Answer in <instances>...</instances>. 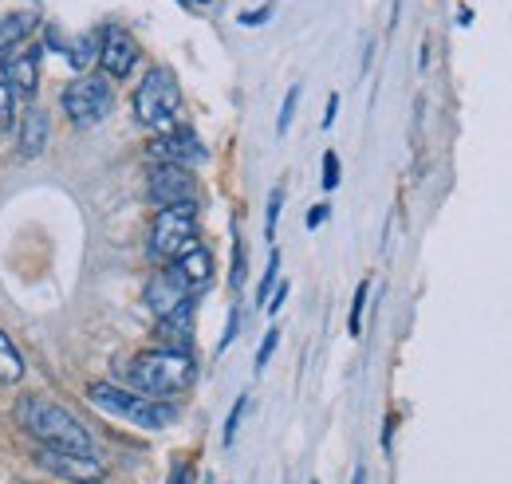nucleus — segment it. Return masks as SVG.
Masks as SVG:
<instances>
[{"instance_id": "f257e3e1", "label": "nucleus", "mask_w": 512, "mask_h": 484, "mask_svg": "<svg viewBox=\"0 0 512 484\" xmlns=\"http://www.w3.org/2000/svg\"><path fill=\"white\" fill-rule=\"evenodd\" d=\"M16 422L24 425L36 445L48 449H71V453H95V441L87 433V425L75 414H67L60 402L40 398V394H20L16 398Z\"/></svg>"}, {"instance_id": "f03ea898", "label": "nucleus", "mask_w": 512, "mask_h": 484, "mask_svg": "<svg viewBox=\"0 0 512 484\" xmlns=\"http://www.w3.org/2000/svg\"><path fill=\"white\" fill-rule=\"evenodd\" d=\"M130 386L154 402H170L178 394H186L193 382H197V363L186 351H166V347H154V351H142L127 363Z\"/></svg>"}, {"instance_id": "7ed1b4c3", "label": "nucleus", "mask_w": 512, "mask_h": 484, "mask_svg": "<svg viewBox=\"0 0 512 484\" xmlns=\"http://www.w3.org/2000/svg\"><path fill=\"white\" fill-rule=\"evenodd\" d=\"M87 402H91L95 410L119 418V422L150 429V433L174 425V418H178V410H174L170 402H154V398H146V394H138V390L115 386V382H91V386H87Z\"/></svg>"}, {"instance_id": "20e7f679", "label": "nucleus", "mask_w": 512, "mask_h": 484, "mask_svg": "<svg viewBox=\"0 0 512 484\" xmlns=\"http://www.w3.org/2000/svg\"><path fill=\"white\" fill-rule=\"evenodd\" d=\"M182 111V87H178V75L170 67H150L134 91V119L142 126H150L154 134H166L174 130Z\"/></svg>"}, {"instance_id": "39448f33", "label": "nucleus", "mask_w": 512, "mask_h": 484, "mask_svg": "<svg viewBox=\"0 0 512 484\" xmlns=\"http://www.w3.org/2000/svg\"><path fill=\"white\" fill-rule=\"evenodd\" d=\"M60 107H64V115L71 119V126L91 130V126H99V122L111 115L115 91H111V83L103 75H79V79H71L64 87Z\"/></svg>"}, {"instance_id": "423d86ee", "label": "nucleus", "mask_w": 512, "mask_h": 484, "mask_svg": "<svg viewBox=\"0 0 512 484\" xmlns=\"http://www.w3.org/2000/svg\"><path fill=\"white\" fill-rule=\"evenodd\" d=\"M190 244H197V205L158 209V217L150 225V256L178 260Z\"/></svg>"}, {"instance_id": "0eeeda50", "label": "nucleus", "mask_w": 512, "mask_h": 484, "mask_svg": "<svg viewBox=\"0 0 512 484\" xmlns=\"http://www.w3.org/2000/svg\"><path fill=\"white\" fill-rule=\"evenodd\" d=\"M146 201L158 209H182V205H197V182L186 166H166L154 162L146 174Z\"/></svg>"}, {"instance_id": "6e6552de", "label": "nucleus", "mask_w": 512, "mask_h": 484, "mask_svg": "<svg viewBox=\"0 0 512 484\" xmlns=\"http://www.w3.org/2000/svg\"><path fill=\"white\" fill-rule=\"evenodd\" d=\"M36 461L44 465V473H52V477H60L67 484L99 481L103 477V461L95 453H71V449H48V445H40Z\"/></svg>"}, {"instance_id": "1a4fd4ad", "label": "nucleus", "mask_w": 512, "mask_h": 484, "mask_svg": "<svg viewBox=\"0 0 512 484\" xmlns=\"http://www.w3.org/2000/svg\"><path fill=\"white\" fill-rule=\"evenodd\" d=\"M150 158L154 162H166V166H201L205 158H209V150L201 146V138L186 130V126H174V130H166V134H158L154 142H150Z\"/></svg>"}, {"instance_id": "9d476101", "label": "nucleus", "mask_w": 512, "mask_h": 484, "mask_svg": "<svg viewBox=\"0 0 512 484\" xmlns=\"http://www.w3.org/2000/svg\"><path fill=\"white\" fill-rule=\"evenodd\" d=\"M142 300H146V307H150L154 319H166V315H174L178 307H186V303L193 300V292L186 288V280L166 264L162 272H154V276L146 280Z\"/></svg>"}, {"instance_id": "9b49d317", "label": "nucleus", "mask_w": 512, "mask_h": 484, "mask_svg": "<svg viewBox=\"0 0 512 484\" xmlns=\"http://www.w3.org/2000/svg\"><path fill=\"white\" fill-rule=\"evenodd\" d=\"M99 67L111 79H127L130 71L138 67V44L127 28H107L103 44H99Z\"/></svg>"}, {"instance_id": "f8f14e48", "label": "nucleus", "mask_w": 512, "mask_h": 484, "mask_svg": "<svg viewBox=\"0 0 512 484\" xmlns=\"http://www.w3.org/2000/svg\"><path fill=\"white\" fill-rule=\"evenodd\" d=\"M48 134H52V119L40 103H28L24 107V119H20V134H16V150L20 158H40L48 150Z\"/></svg>"}, {"instance_id": "ddd939ff", "label": "nucleus", "mask_w": 512, "mask_h": 484, "mask_svg": "<svg viewBox=\"0 0 512 484\" xmlns=\"http://www.w3.org/2000/svg\"><path fill=\"white\" fill-rule=\"evenodd\" d=\"M4 75H8L12 91L32 103V99H36V87H40V48L32 44V48H24L20 56H12L8 67H4Z\"/></svg>"}, {"instance_id": "4468645a", "label": "nucleus", "mask_w": 512, "mask_h": 484, "mask_svg": "<svg viewBox=\"0 0 512 484\" xmlns=\"http://www.w3.org/2000/svg\"><path fill=\"white\" fill-rule=\"evenodd\" d=\"M170 268L186 280L190 292H197V288H205V284L213 280V252H209L205 244H190L178 260H170Z\"/></svg>"}, {"instance_id": "2eb2a0df", "label": "nucleus", "mask_w": 512, "mask_h": 484, "mask_svg": "<svg viewBox=\"0 0 512 484\" xmlns=\"http://www.w3.org/2000/svg\"><path fill=\"white\" fill-rule=\"evenodd\" d=\"M158 343L166 347V351H186L190 355L193 347V300L186 307H178L174 315H166V319H158Z\"/></svg>"}, {"instance_id": "dca6fc26", "label": "nucleus", "mask_w": 512, "mask_h": 484, "mask_svg": "<svg viewBox=\"0 0 512 484\" xmlns=\"http://www.w3.org/2000/svg\"><path fill=\"white\" fill-rule=\"evenodd\" d=\"M32 28H36V12H8L0 20V52H8L12 44H20Z\"/></svg>"}, {"instance_id": "f3484780", "label": "nucleus", "mask_w": 512, "mask_h": 484, "mask_svg": "<svg viewBox=\"0 0 512 484\" xmlns=\"http://www.w3.org/2000/svg\"><path fill=\"white\" fill-rule=\"evenodd\" d=\"M24 378V355L20 347L0 331V386H16Z\"/></svg>"}, {"instance_id": "a211bd4d", "label": "nucleus", "mask_w": 512, "mask_h": 484, "mask_svg": "<svg viewBox=\"0 0 512 484\" xmlns=\"http://www.w3.org/2000/svg\"><path fill=\"white\" fill-rule=\"evenodd\" d=\"M99 44H103L99 36H83V40H75V48L67 52V63H71V67H75V71L83 75V71H87L91 63L99 60Z\"/></svg>"}, {"instance_id": "6ab92c4d", "label": "nucleus", "mask_w": 512, "mask_h": 484, "mask_svg": "<svg viewBox=\"0 0 512 484\" xmlns=\"http://www.w3.org/2000/svg\"><path fill=\"white\" fill-rule=\"evenodd\" d=\"M245 276H249V252H245V241H241V233H237V237H233V272H229L233 292L245 288Z\"/></svg>"}, {"instance_id": "aec40b11", "label": "nucleus", "mask_w": 512, "mask_h": 484, "mask_svg": "<svg viewBox=\"0 0 512 484\" xmlns=\"http://www.w3.org/2000/svg\"><path fill=\"white\" fill-rule=\"evenodd\" d=\"M276 276H280V248L268 256V268H264V276H260V284H256V303H260V307L276 292Z\"/></svg>"}, {"instance_id": "412c9836", "label": "nucleus", "mask_w": 512, "mask_h": 484, "mask_svg": "<svg viewBox=\"0 0 512 484\" xmlns=\"http://www.w3.org/2000/svg\"><path fill=\"white\" fill-rule=\"evenodd\" d=\"M296 107H300V83H292V87H288V95H284V103H280V119H276V134H280V138L288 134Z\"/></svg>"}, {"instance_id": "4be33fe9", "label": "nucleus", "mask_w": 512, "mask_h": 484, "mask_svg": "<svg viewBox=\"0 0 512 484\" xmlns=\"http://www.w3.org/2000/svg\"><path fill=\"white\" fill-rule=\"evenodd\" d=\"M367 292H371V284L363 280L359 288H355V300H351V315H347V331L359 339V331H363V307H367Z\"/></svg>"}, {"instance_id": "5701e85b", "label": "nucleus", "mask_w": 512, "mask_h": 484, "mask_svg": "<svg viewBox=\"0 0 512 484\" xmlns=\"http://www.w3.org/2000/svg\"><path fill=\"white\" fill-rule=\"evenodd\" d=\"M280 209H284V185H276L268 193V221H264V237L272 241L276 237V221H280Z\"/></svg>"}, {"instance_id": "b1692460", "label": "nucleus", "mask_w": 512, "mask_h": 484, "mask_svg": "<svg viewBox=\"0 0 512 484\" xmlns=\"http://www.w3.org/2000/svg\"><path fill=\"white\" fill-rule=\"evenodd\" d=\"M245 410H249V394H241V398L233 402L229 418H225V445H233V441H237V429H241V418H245Z\"/></svg>"}, {"instance_id": "393cba45", "label": "nucleus", "mask_w": 512, "mask_h": 484, "mask_svg": "<svg viewBox=\"0 0 512 484\" xmlns=\"http://www.w3.org/2000/svg\"><path fill=\"white\" fill-rule=\"evenodd\" d=\"M12 111H16V91H12V83H8V75L0 71V130L12 122Z\"/></svg>"}, {"instance_id": "a878e982", "label": "nucleus", "mask_w": 512, "mask_h": 484, "mask_svg": "<svg viewBox=\"0 0 512 484\" xmlns=\"http://www.w3.org/2000/svg\"><path fill=\"white\" fill-rule=\"evenodd\" d=\"M280 347V327H268V335L260 339V347H256V370H264V366L272 363V351Z\"/></svg>"}, {"instance_id": "bb28decb", "label": "nucleus", "mask_w": 512, "mask_h": 484, "mask_svg": "<svg viewBox=\"0 0 512 484\" xmlns=\"http://www.w3.org/2000/svg\"><path fill=\"white\" fill-rule=\"evenodd\" d=\"M335 185H339V154L327 150V154H323V189L331 193Z\"/></svg>"}, {"instance_id": "cd10ccee", "label": "nucleus", "mask_w": 512, "mask_h": 484, "mask_svg": "<svg viewBox=\"0 0 512 484\" xmlns=\"http://www.w3.org/2000/svg\"><path fill=\"white\" fill-rule=\"evenodd\" d=\"M237 331H241V307L233 303V311H229V323H225V335H221V347H217V351H229V343L237 339Z\"/></svg>"}, {"instance_id": "c85d7f7f", "label": "nucleus", "mask_w": 512, "mask_h": 484, "mask_svg": "<svg viewBox=\"0 0 512 484\" xmlns=\"http://www.w3.org/2000/svg\"><path fill=\"white\" fill-rule=\"evenodd\" d=\"M268 16H272V4H264V8H253V12H241L237 20H241L245 28H256V24H268Z\"/></svg>"}, {"instance_id": "c756f323", "label": "nucleus", "mask_w": 512, "mask_h": 484, "mask_svg": "<svg viewBox=\"0 0 512 484\" xmlns=\"http://www.w3.org/2000/svg\"><path fill=\"white\" fill-rule=\"evenodd\" d=\"M284 300H288V284H276V292H272L268 303H264V307H268V315H276V311L284 307Z\"/></svg>"}, {"instance_id": "7c9ffc66", "label": "nucleus", "mask_w": 512, "mask_h": 484, "mask_svg": "<svg viewBox=\"0 0 512 484\" xmlns=\"http://www.w3.org/2000/svg\"><path fill=\"white\" fill-rule=\"evenodd\" d=\"M170 484H193V469H190V465H174V473H170Z\"/></svg>"}, {"instance_id": "2f4dec72", "label": "nucleus", "mask_w": 512, "mask_h": 484, "mask_svg": "<svg viewBox=\"0 0 512 484\" xmlns=\"http://www.w3.org/2000/svg\"><path fill=\"white\" fill-rule=\"evenodd\" d=\"M335 115H339V95H331V99H327V111H323V130H331Z\"/></svg>"}, {"instance_id": "473e14b6", "label": "nucleus", "mask_w": 512, "mask_h": 484, "mask_svg": "<svg viewBox=\"0 0 512 484\" xmlns=\"http://www.w3.org/2000/svg\"><path fill=\"white\" fill-rule=\"evenodd\" d=\"M394 422H398V418L390 414V418H386V425H383V449H386V457H390V445H394Z\"/></svg>"}, {"instance_id": "72a5a7b5", "label": "nucleus", "mask_w": 512, "mask_h": 484, "mask_svg": "<svg viewBox=\"0 0 512 484\" xmlns=\"http://www.w3.org/2000/svg\"><path fill=\"white\" fill-rule=\"evenodd\" d=\"M323 221H327V205H316V209L308 213V229H320Z\"/></svg>"}, {"instance_id": "f704fd0d", "label": "nucleus", "mask_w": 512, "mask_h": 484, "mask_svg": "<svg viewBox=\"0 0 512 484\" xmlns=\"http://www.w3.org/2000/svg\"><path fill=\"white\" fill-rule=\"evenodd\" d=\"M457 24L469 28V24H473V8H461V12H457Z\"/></svg>"}, {"instance_id": "c9c22d12", "label": "nucleus", "mask_w": 512, "mask_h": 484, "mask_svg": "<svg viewBox=\"0 0 512 484\" xmlns=\"http://www.w3.org/2000/svg\"><path fill=\"white\" fill-rule=\"evenodd\" d=\"M351 484H367V465H355V477H351Z\"/></svg>"}, {"instance_id": "e433bc0d", "label": "nucleus", "mask_w": 512, "mask_h": 484, "mask_svg": "<svg viewBox=\"0 0 512 484\" xmlns=\"http://www.w3.org/2000/svg\"><path fill=\"white\" fill-rule=\"evenodd\" d=\"M83 484H111L107 477H99V481H83Z\"/></svg>"}, {"instance_id": "4c0bfd02", "label": "nucleus", "mask_w": 512, "mask_h": 484, "mask_svg": "<svg viewBox=\"0 0 512 484\" xmlns=\"http://www.w3.org/2000/svg\"><path fill=\"white\" fill-rule=\"evenodd\" d=\"M197 4H209V0H197Z\"/></svg>"}]
</instances>
